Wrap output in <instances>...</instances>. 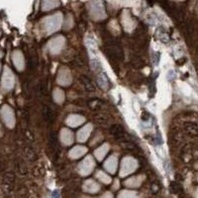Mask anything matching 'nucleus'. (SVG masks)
<instances>
[{"instance_id":"7","label":"nucleus","mask_w":198,"mask_h":198,"mask_svg":"<svg viewBox=\"0 0 198 198\" xmlns=\"http://www.w3.org/2000/svg\"><path fill=\"white\" fill-rule=\"evenodd\" d=\"M14 180H15V174L14 173H7V174H5V176H4V182L5 183L10 184Z\"/></svg>"},{"instance_id":"5","label":"nucleus","mask_w":198,"mask_h":198,"mask_svg":"<svg viewBox=\"0 0 198 198\" xmlns=\"http://www.w3.org/2000/svg\"><path fill=\"white\" fill-rule=\"evenodd\" d=\"M110 133L115 136L116 137H119V136H121L124 134V128L122 127L121 125H113L111 128H110Z\"/></svg>"},{"instance_id":"2","label":"nucleus","mask_w":198,"mask_h":198,"mask_svg":"<svg viewBox=\"0 0 198 198\" xmlns=\"http://www.w3.org/2000/svg\"><path fill=\"white\" fill-rule=\"evenodd\" d=\"M23 154H24V157L30 161H35L38 158V155H37V152H36V151L30 147H26L23 151Z\"/></svg>"},{"instance_id":"10","label":"nucleus","mask_w":198,"mask_h":198,"mask_svg":"<svg viewBox=\"0 0 198 198\" xmlns=\"http://www.w3.org/2000/svg\"><path fill=\"white\" fill-rule=\"evenodd\" d=\"M197 58H198V49H197Z\"/></svg>"},{"instance_id":"3","label":"nucleus","mask_w":198,"mask_h":198,"mask_svg":"<svg viewBox=\"0 0 198 198\" xmlns=\"http://www.w3.org/2000/svg\"><path fill=\"white\" fill-rule=\"evenodd\" d=\"M14 168H15V170L17 171L18 173H20L21 175H26L29 171L27 165L21 161H14Z\"/></svg>"},{"instance_id":"6","label":"nucleus","mask_w":198,"mask_h":198,"mask_svg":"<svg viewBox=\"0 0 198 198\" xmlns=\"http://www.w3.org/2000/svg\"><path fill=\"white\" fill-rule=\"evenodd\" d=\"M81 82L83 83L85 89L88 90V91H94V90H95V86H94V84L92 83L91 80H90L89 78H87L86 76L81 77Z\"/></svg>"},{"instance_id":"8","label":"nucleus","mask_w":198,"mask_h":198,"mask_svg":"<svg viewBox=\"0 0 198 198\" xmlns=\"http://www.w3.org/2000/svg\"><path fill=\"white\" fill-rule=\"evenodd\" d=\"M170 189H171V191H173V192L177 193L178 191L180 190V186H179V184H178V183L173 182V183L170 184Z\"/></svg>"},{"instance_id":"4","label":"nucleus","mask_w":198,"mask_h":198,"mask_svg":"<svg viewBox=\"0 0 198 198\" xmlns=\"http://www.w3.org/2000/svg\"><path fill=\"white\" fill-rule=\"evenodd\" d=\"M42 113H43V117L44 119L46 120L47 122H51L52 119H53V111L49 106L44 105L43 108H42Z\"/></svg>"},{"instance_id":"1","label":"nucleus","mask_w":198,"mask_h":198,"mask_svg":"<svg viewBox=\"0 0 198 198\" xmlns=\"http://www.w3.org/2000/svg\"><path fill=\"white\" fill-rule=\"evenodd\" d=\"M184 129L186 133L193 137H198V125L193 122H187L184 124Z\"/></svg>"},{"instance_id":"9","label":"nucleus","mask_w":198,"mask_h":198,"mask_svg":"<svg viewBox=\"0 0 198 198\" xmlns=\"http://www.w3.org/2000/svg\"><path fill=\"white\" fill-rule=\"evenodd\" d=\"M52 197H53V198H58V197H60V195H58V192L57 190L53 192V194H52Z\"/></svg>"}]
</instances>
